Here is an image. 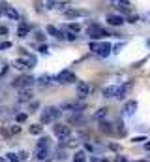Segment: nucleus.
Here are the masks:
<instances>
[{
    "mask_svg": "<svg viewBox=\"0 0 150 162\" xmlns=\"http://www.w3.org/2000/svg\"><path fill=\"white\" fill-rule=\"evenodd\" d=\"M34 154L38 160H45L49 157V139L47 138H41L38 143H36V149H34Z\"/></svg>",
    "mask_w": 150,
    "mask_h": 162,
    "instance_id": "f257e3e1",
    "label": "nucleus"
},
{
    "mask_svg": "<svg viewBox=\"0 0 150 162\" xmlns=\"http://www.w3.org/2000/svg\"><path fill=\"white\" fill-rule=\"evenodd\" d=\"M60 108H54V105H51V108H47L43 113H41V123H53V121H58L60 119Z\"/></svg>",
    "mask_w": 150,
    "mask_h": 162,
    "instance_id": "f03ea898",
    "label": "nucleus"
},
{
    "mask_svg": "<svg viewBox=\"0 0 150 162\" xmlns=\"http://www.w3.org/2000/svg\"><path fill=\"white\" fill-rule=\"evenodd\" d=\"M34 77H30V75H21V77H17L15 79V83L13 85L15 87H19V89H30L32 85H34Z\"/></svg>",
    "mask_w": 150,
    "mask_h": 162,
    "instance_id": "7ed1b4c3",
    "label": "nucleus"
},
{
    "mask_svg": "<svg viewBox=\"0 0 150 162\" xmlns=\"http://www.w3.org/2000/svg\"><path fill=\"white\" fill-rule=\"evenodd\" d=\"M88 36L90 38H105V36H109V34H107V30L101 29L99 25H90L88 26Z\"/></svg>",
    "mask_w": 150,
    "mask_h": 162,
    "instance_id": "20e7f679",
    "label": "nucleus"
},
{
    "mask_svg": "<svg viewBox=\"0 0 150 162\" xmlns=\"http://www.w3.org/2000/svg\"><path fill=\"white\" fill-rule=\"evenodd\" d=\"M56 81H58V83H73V81H77V79H75V74H73V72L64 70V72H60L58 75H56Z\"/></svg>",
    "mask_w": 150,
    "mask_h": 162,
    "instance_id": "39448f33",
    "label": "nucleus"
},
{
    "mask_svg": "<svg viewBox=\"0 0 150 162\" xmlns=\"http://www.w3.org/2000/svg\"><path fill=\"white\" fill-rule=\"evenodd\" d=\"M53 132L56 134L58 138H68L69 136V126H66V124H60V123H56L54 126H53Z\"/></svg>",
    "mask_w": 150,
    "mask_h": 162,
    "instance_id": "423d86ee",
    "label": "nucleus"
},
{
    "mask_svg": "<svg viewBox=\"0 0 150 162\" xmlns=\"http://www.w3.org/2000/svg\"><path fill=\"white\" fill-rule=\"evenodd\" d=\"M62 111H73V113H81L84 109V105L79 104V102H71V104H62Z\"/></svg>",
    "mask_w": 150,
    "mask_h": 162,
    "instance_id": "0eeeda50",
    "label": "nucleus"
},
{
    "mask_svg": "<svg viewBox=\"0 0 150 162\" xmlns=\"http://www.w3.org/2000/svg\"><path fill=\"white\" fill-rule=\"evenodd\" d=\"M88 93H90V85L87 81H79V85H77V96L83 100V98L88 96Z\"/></svg>",
    "mask_w": 150,
    "mask_h": 162,
    "instance_id": "6e6552de",
    "label": "nucleus"
},
{
    "mask_svg": "<svg viewBox=\"0 0 150 162\" xmlns=\"http://www.w3.org/2000/svg\"><path fill=\"white\" fill-rule=\"evenodd\" d=\"M107 23L111 26H120V25H124V17L118 15V13H109L107 15Z\"/></svg>",
    "mask_w": 150,
    "mask_h": 162,
    "instance_id": "1a4fd4ad",
    "label": "nucleus"
},
{
    "mask_svg": "<svg viewBox=\"0 0 150 162\" xmlns=\"http://www.w3.org/2000/svg\"><path fill=\"white\" fill-rule=\"evenodd\" d=\"M99 57H109V53H111V44L109 41H103V44H99L98 47V51H96Z\"/></svg>",
    "mask_w": 150,
    "mask_h": 162,
    "instance_id": "9d476101",
    "label": "nucleus"
},
{
    "mask_svg": "<svg viewBox=\"0 0 150 162\" xmlns=\"http://www.w3.org/2000/svg\"><path fill=\"white\" fill-rule=\"evenodd\" d=\"M17 98H19V102H28L32 98V90L30 89H19Z\"/></svg>",
    "mask_w": 150,
    "mask_h": 162,
    "instance_id": "9b49d317",
    "label": "nucleus"
},
{
    "mask_svg": "<svg viewBox=\"0 0 150 162\" xmlns=\"http://www.w3.org/2000/svg\"><path fill=\"white\" fill-rule=\"evenodd\" d=\"M4 13H6L10 19H19V11H17L15 8H11V6H8V4H4Z\"/></svg>",
    "mask_w": 150,
    "mask_h": 162,
    "instance_id": "f8f14e48",
    "label": "nucleus"
},
{
    "mask_svg": "<svg viewBox=\"0 0 150 162\" xmlns=\"http://www.w3.org/2000/svg\"><path fill=\"white\" fill-rule=\"evenodd\" d=\"M28 32H30V26H28L26 23H21L19 29H17V36H19V38H26Z\"/></svg>",
    "mask_w": 150,
    "mask_h": 162,
    "instance_id": "ddd939ff",
    "label": "nucleus"
},
{
    "mask_svg": "<svg viewBox=\"0 0 150 162\" xmlns=\"http://www.w3.org/2000/svg\"><path fill=\"white\" fill-rule=\"evenodd\" d=\"M135 109H137V102H133V100H131V102H128V104L124 105V113H126L128 117L133 115V113H135Z\"/></svg>",
    "mask_w": 150,
    "mask_h": 162,
    "instance_id": "4468645a",
    "label": "nucleus"
},
{
    "mask_svg": "<svg viewBox=\"0 0 150 162\" xmlns=\"http://www.w3.org/2000/svg\"><path fill=\"white\" fill-rule=\"evenodd\" d=\"M47 34H51V36H54V38H58V40H64V32H60L56 26H47Z\"/></svg>",
    "mask_w": 150,
    "mask_h": 162,
    "instance_id": "2eb2a0df",
    "label": "nucleus"
},
{
    "mask_svg": "<svg viewBox=\"0 0 150 162\" xmlns=\"http://www.w3.org/2000/svg\"><path fill=\"white\" fill-rule=\"evenodd\" d=\"M107 113H109V109H107V108H99L94 113V119H96V121H103V119L107 117Z\"/></svg>",
    "mask_w": 150,
    "mask_h": 162,
    "instance_id": "dca6fc26",
    "label": "nucleus"
},
{
    "mask_svg": "<svg viewBox=\"0 0 150 162\" xmlns=\"http://www.w3.org/2000/svg\"><path fill=\"white\" fill-rule=\"evenodd\" d=\"M64 15H66V17H81V15H88V13L83 11V10H68Z\"/></svg>",
    "mask_w": 150,
    "mask_h": 162,
    "instance_id": "f3484780",
    "label": "nucleus"
},
{
    "mask_svg": "<svg viewBox=\"0 0 150 162\" xmlns=\"http://www.w3.org/2000/svg\"><path fill=\"white\" fill-rule=\"evenodd\" d=\"M131 87V83H128L126 87H118V90H116V96L115 98H118V100H122V98L126 96V93H128V89Z\"/></svg>",
    "mask_w": 150,
    "mask_h": 162,
    "instance_id": "a211bd4d",
    "label": "nucleus"
},
{
    "mask_svg": "<svg viewBox=\"0 0 150 162\" xmlns=\"http://www.w3.org/2000/svg\"><path fill=\"white\" fill-rule=\"evenodd\" d=\"M116 90H118V87H115V85H111V87H105L103 89V96H116Z\"/></svg>",
    "mask_w": 150,
    "mask_h": 162,
    "instance_id": "6ab92c4d",
    "label": "nucleus"
},
{
    "mask_svg": "<svg viewBox=\"0 0 150 162\" xmlns=\"http://www.w3.org/2000/svg\"><path fill=\"white\" fill-rule=\"evenodd\" d=\"M101 132H105V134H113V124L111 123H107V121H101Z\"/></svg>",
    "mask_w": 150,
    "mask_h": 162,
    "instance_id": "aec40b11",
    "label": "nucleus"
},
{
    "mask_svg": "<svg viewBox=\"0 0 150 162\" xmlns=\"http://www.w3.org/2000/svg\"><path fill=\"white\" fill-rule=\"evenodd\" d=\"M41 130H43V126H40V124H32V126H30V134H34V136L41 134Z\"/></svg>",
    "mask_w": 150,
    "mask_h": 162,
    "instance_id": "412c9836",
    "label": "nucleus"
},
{
    "mask_svg": "<svg viewBox=\"0 0 150 162\" xmlns=\"http://www.w3.org/2000/svg\"><path fill=\"white\" fill-rule=\"evenodd\" d=\"M77 38V34L75 32H71V30H66V32H64V40H68V41H73Z\"/></svg>",
    "mask_w": 150,
    "mask_h": 162,
    "instance_id": "4be33fe9",
    "label": "nucleus"
},
{
    "mask_svg": "<svg viewBox=\"0 0 150 162\" xmlns=\"http://www.w3.org/2000/svg\"><path fill=\"white\" fill-rule=\"evenodd\" d=\"M15 68H17V70H26L28 66H26V62H25L23 59H17V60H15Z\"/></svg>",
    "mask_w": 150,
    "mask_h": 162,
    "instance_id": "5701e85b",
    "label": "nucleus"
},
{
    "mask_svg": "<svg viewBox=\"0 0 150 162\" xmlns=\"http://www.w3.org/2000/svg\"><path fill=\"white\" fill-rule=\"evenodd\" d=\"M73 162H87V158H84V153H83V151L75 153V157H73Z\"/></svg>",
    "mask_w": 150,
    "mask_h": 162,
    "instance_id": "b1692460",
    "label": "nucleus"
},
{
    "mask_svg": "<svg viewBox=\"0 0 150 162\" xmlns=\"http://www.w3.org/2000/svg\"><path fill=\"white\" fill-rule=\"evenodd\" d=\"M68 30L75 32V34H79V30H81V25H77V23H69V25H68Z\"/></svg>",
    "mask_w": 150,
    "mask_h": 162,
    "instance_id": "393cba45",
    "label": "nucleus"
},
{
    "mask_svg": "<svg viewBox=\"0 0 150 162\" xmlns=\"http://www.w3.org/2000/svg\"><path fill=\"white\" fill-rule=\"evenodd\" d=\"M118 8H120V11H124V13H130V11H131V10H130V4H128V2H120Z\"/></svg>",
    "mask_w": 150,
    "mask_h": 162,
    "instance_id": "a878e982",
    "label": "nucleus"
},
{
    "mask_svg": "<svg viewBox=\"0 0 150 162\" xmlns=\"http://www.w3.org/2000/svg\"><path fill=\"white\" fill-rule=\"evenodd\" d=\"M26 157H28V153H26V151H19V153H17V160H19V162L26 160Z\"/></svg>",
    "mask_w": 150,
    "mask_h": 162,
    "instance_id": "bb28decb",
    "label": "nucleus"
},
{
    "mask_svg": "<svg viewBox=\"0 0 150 162\" xmlns=\"http://www.w3.org/2000/svg\"><path fill=\"white\" fill-rule=\"evenodd\" d=\"M6 157H8V160H11V162H19L17 160V153H8Z\"/></svg>",
    "mask_w": 150,
    "mask_h": 162,
    "instance_id": "cd10ccee",
    "label": "nucleus"
},
{
    "mask_svg": "<svg viewBox=\"0 0 150 162\" xmlns=\"http://www.w3.org/2000/svg\"><path fill=\"white\" fill-rule=\"evenodd\" d=\"M15 119H17V123H25L26 121V113H17Z\"/></svg>",
    "mask_w": 150,
    "mask_h": 162,
    "instance_id": "c85d7f7f",
    "label": "nucleus"
},
{
    "mask_svg": "<svg viewBox=\"0 0 150 162\" xmlns=\"http://www.w3.org/2000/svg\"><path fill=\"white\" fill-rule=\"evenodd\" d=\"M40 81L43 83V85H47V81L51 83V77H49V75H41V77H40Z\"/></svg>",
    "mask_w": 150,
    "mask_h": 162,
    "instance_id": "c756f323",
    "label": "nucleus"
},
{
    "mask_svg": "<svg viewBox=\"0 0 150 162\" xmlns=\"http://www.w3.org/2000/svg\"><path fill=\"white\" fill-rule=\"evenodd\" d=\"M17 132H21V126H11L10 128V134L13 136V134H17Z\"/></svg>",
    "mask_w": 150,
    "mask_h": 162,
    "instance_id": "7c9ffc66",
    "label": "nucleus"
},
{
    "mask_svg": "<svg viewBox=\"0 0 150 162\" xmlns=\"http://www.w3.org/2000/svg\"><path fill=\"white\" fill-rule=\"evenodd\" d=\"M43 38H45V36H43V32H40V30L36 32V40H38V41H43Z\"/></svg>",
    "mask_w": 150,
    "mask_h": 162,
    "instance_id": "2f4dec72",
    "label": "nucleus"
},
{
    "mask_svg": "<svg viewBox=\"0 0 150 162\" xmlns=\"http://www.w3.org/2000/svg\"><path fill=\"white\" fill-rule=\"evenodd\" d=\"M98 47H99L98 41H90V49H92V51H98Z\"/></svg>",
    "mask_w": 150,
    "mask_h": 162,
    "instance_id": "473e14b6",
    "label": "nucleus"
},
{
    "mask_svg": "<svg viewBox=\"0 0 150 162\" xmlns=\"http://www.w3.org/2000/svg\"><path fill=\"white\" fill-rule=\"evenodd\" d=\"M10 47H11V44H10V41H4V44L0 45V49H10Z\"/></svg>",
    "mask_w": 150,
    "mask_h": 162,
    "instance_id": "72a5a7b5",
    "label": "nucleus"
},
{
    "mask_svg": "<svg viewBox=\"0 0 150 162\" xmlns=\"http://www.w3.org/2000/svg\"><path fill=\"white\" fill-rule=\"evenodd\" d=\"M54 4H56V0H47V8H54Z\"/></svg>",
    "mask_w": 150,
    "mask_h": 162,
    "instance_id": "f704fd0d",
    "label": "nucleus"
},
{
    "mask_svg": "<svg viewBox=\"0 0 150 162\" xmlns=\"http://www.w3.org/2000/svg\"><path fill=\"white\" fill-rule=\"evenodd\" d=\"M145 139H146L145 136H139V138H133V142H135V143H139V142H145Z\"/></svg>",
    "mask_w": 150,
    "mask_h": 162,
    "instance_id": "c9c22d12",
    "label": "nucleus"
},
{
    "mask_svg": "<svg viewBox=\"0 0 150 162\" xmlns=\"http://www.w3.org/2000/svg\"><path fill=\"white\" fill-rule=\"evenodd\" d=\"M0 34H2V36H6V34H8V29H6V26H0Z\"/></svg>",
    "mask_w": 150,
    "mask_h": 162,
    "instance_id": "e433bc0d",
    "label": "nucleus"
},
{
    "mask_svg": "<svg viewBox=\"0 0 150 162\" xmlns=\"http://www.w3.org/2000/svg\"><path fill=\"white\" fill-rule=\"evenodd\" d=\"M40 51H41V53H47V45L41 44V45H40Z\"/></svg>",
    "mask_w": 150,
    "mask_h": 162,
    "instance_id": "4c0bfd02",
    "label": "nucleus"
},
{
    "mask_svg": "<svg viewBox=\"0 0 150 162\" xmlns=\"http://www.w3.org/2000/svg\"><path fill=\"white\" fill-rule=\"evenodd\" d=\"M116 162H128V158H126V157H118Z\"/></svg>",
    "mask_w": 150,
    "mask_h": 162,
    "instance_id": "58836bf2",
    "label": "nucleus"
},
{
    "mask_svg": "<svg viewBox=\"0 0 150 162\" xmlns=\"http://www.w3.org/2000/svg\"><path fill=\"white\" fill-rule=\"evenodd\" d=\"M145 149H146V151H150V142H146V143H145Z\"/></svg>",
    "mask_w": 150,
    "mask_h": 162,
    "instance_id": "ea45409f",
    "label": "nucleus"
},
{
    "mask_svg": "<svg viewBox=\"0 0 150 162\" xmlns=\"http://www.w3.org/2000/svg\"><path fill=\"white\" fill-rule=\"evenodd\" d=\"M2 13H4V6H2V8H0V15H2Z\"/></svg>",
    "mask_w": 150,
    "mask_h": 162,
    "instance_id": "a19ab883",
    "label": "nucleus"
},
{
    "mask_svg": "<svg viewBox=\"0 0 150 162\" xmlns=\"http://www.w3.org/2000/svg\"><path fill=\"white\" fill-rule=\"evenodd\" d=\"M0 162H6V158H0Z\"/></svg>",
    "mask_w": 150,
    "mask_h": 162,
    "instance_id": "79ce46f5",
    "label": "nucleus"
},
{
    "mask_svg": "<svg viewBox=\"0 0 150 162\" xmlns=\"http://www.w3.org/2000/svg\"><path fill=\"white\" fill-rule=\"evenodd\" d=\"M101 162H109V160H107V158H103V160H101Z\"/></svg>",
    "mask_w": 150,
    "mask_h": 162,
    "instance_id": "37998d69",
    "label": "nucleus"
},
{
    "mask_svg": "<svg viewBox=\"0 0 150 162\" xmlns=\"http://www.w3.org/2000/svg\"><path fill=\"white\" fill-rule=\"evenodd\" d=\"M143 162H145V160H143Z\"/></svg>",
    "mask_w": 150,
    "mask_h": 162,
    "instance_id": "c03bdc74",
    "label": "nucleus"
}]
</instances>
